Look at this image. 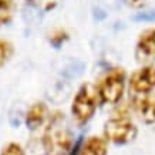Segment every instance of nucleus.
I'll return each mask as SVG.
<instances>
[{"instance_id":"1","label":"nucleus","mask_w":155,"mask_h":155,"mask_svg":"<svg viewBox=\"0 0 155 155\" xmlns=\"http://www.w3.org/2000/svg\"><path fill=\"white\" fill-rule=\"evenodd\" d=\"M43 147L51 155H64L70 152L73 147V137L61 124L60 114H56L48 122L43 134Z\"/></svg>"},{"instance_id":"2","label":"nucleus","mask_w":155,"mask_h":155,"mask_svg":"<svg viewBox=\"0 0 155 155\" xmlns=\"http://www.w3.org/2000/svg\"><path fill=\"white\" fill-rule=\"evenodd\" d=\"M98 90L93 84H84L75 94L71 105V113L80 124H84L94 115L98 105Z\"/></svg>"},{"instance_id":"3","label":"nucleus","mask_w":155,"mask_h":155,"mask_svg":"<svg viewBox=\"0 0 155 155\" xmlns=\"http://www.w3.org/2000/svg\"><path fill=\"white\" fill-rule=\"evenodd\" d=\"M100 100L105 104H118L125 90V71L122 68H113L104 75L98 87Z\"/></svg>"},{"instance_id":"4","label":"nucleus","mask_w":155,"mask_h":155,"mask_svg":"<svg viewBox=\"0 0 155 155\" xmlns=\"http://www.w3.org/2000/svg\"><path fill=\"white\" fill-rule=\"evenodd\" d=\"M104 137L114 144H127L137 137V127L127 117H115L105 122Z\"/></svg>"},{"instance_id":"5","label":"nucleus","mask_w":155,"mask_h":155,"mask_svg":"<svg viewBox=\"0 0 155 155\" xmlns=\"http://www.w3.org/2000/svg\"><path fill=\"white\" fill-rule=\"evenodd\" d=\"M130 88L137 94H150L155 88V67L145 66L137 70L130 78Z\"/></svg>"},{"instance_id":"6","label":"nucleus","mask_w":155,"mask_h":155,"mask_svg":"<svg viewBox=\"0 0 155 155\" xmlns=\"http://www.w3.org/2000/svg\"><path fill=\"white\" fill-rule=\"evenodd\" d=\"M137 53L142 60L155 58V28H148L140 36L137 44Z\"/></svg>"},{"instance_id":"7","label":"nucleus","mask_w":155,"mask_h":155,"mask_svg":"<svg viewBox=\"0 0 155 155\" xmlns=\"http://www.w3.org/2000/svg\"><path fill=\"white\" fill-rule=\"evenodd\" d=\"M47 117V107L44 103H36L28 108L27 114H26V125L30 130H36L40 125H43V122Z\"/></svg>"},{"instance_id":"8","label":"nucleus","mask_w":155,"mask_h":155,"mask_svg":"<svg viewBox=\"0 0 155 155\" xmlns=\"http://www.w3.org/2000/svg\"><path fill=\"white\" fill-rule=\"evenodd\" d=\"M107 140L95 135L87 138L80 150V155H107Z\"/></svg>"},{"instance_id":"9","label":"nucleus","mask_w":155,"mask_h":155,"mask_svg":"<svg viewBox=\"0 0 155 155\" xmlns=\"http://www.w3.org/2000/svg\"><path fill=\"white\" fill-rule=\"evenodd\" d=\"M138 111L145 122H155V97H147L138 103Z\"/></svg>"},{"instance_id":"10","label":"nucleus","mask_w":155,"mask_h":155,"mask_svg":"<svg viewBox=\"0 0 155 155\" xmlns=\"http://www.w3.org/2000/svg\"><path fill=\"white\" fill-rule=\"evenodd\" d=\"M13 16V3L12 0H0V26L9 23Z\"/></svg>"},{"instance_id":"11","label":"nucleus","mask_w":155,"mask_h":155,"mask_svg":"<svg viewBox=\"0 0 155 155\" xmlns=\"http://www.w3.org/2000/svg\"><path fill=\"white\" fill-rule=\"evenodd\" d=\"M13 54V46L7 40H0V67L6 64V61L9 60Z\"/></svg>"},{"instance_id":"12","label":"nucleus","mask_w":155,"mask_h":155,"mask_svg":"<svg viewBox=\"0 0 155 155\" xmlns=\"http://www.w3.org/2000/svg\"><path fill=\"white\" fill-rule=\"evenodd\" d=\"M2 155H24V151L20 144L16 142H10L9 145L5 147V150L2 152Z\"/></svg>"},{"instance_id":"13","label":"nucleus","mask_w":155,"mask_h":155,"mask_svg":"<svg viewBox=\"0 0 155 155\" xmlns=\"http://www.w3.org/2000/svg\"><path fill=\"white\" fill-rule=\"evenodd\" d=\"M131 3H138V2H141V0H130Z\"/></svg>"}]
</instances>
